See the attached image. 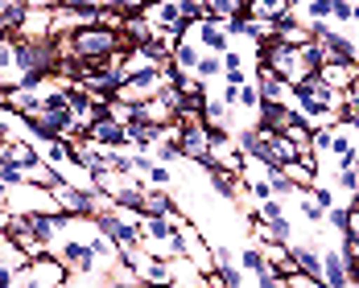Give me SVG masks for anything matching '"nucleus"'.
<instances>
[{"label": "nucleus", "instance_id": "20", "mask_svg": "<svg viewBox=\"0 0 359 288\" xmlns=\"http://www.w3.org/2000/svg\"><path fill=\"white\" fill-rule=\"evenodd\" d=\"M25 4L21 0H0V34H17L21 29V21H25Z\"/></svg>", "mask_w": 359, "mask_h": 288}, {"label": "nucleus", "instance_id": "28", "mask_svg": "<svg viewBox=\"0 0 359 288\" xmlns=\"http://www.w3.org/2000/svg\"><path fill=\"white\" fill-rule=\"evenodd\" d=\"M0 185H4V189H17V185H25V169H21L17 161H4V165H0Z\"/></svg>", "mask_w": 359, "mask_h": 288}, {"label": "nucleus", "instance_id": "11", "mask_svg": "<svg viewBox=\"0 0 359 288\" xmlns=\"http://www.w3.org/2000/svg\"><path fill=\"white\" fill-rule=\"evenodd\" d=\"M178 210V202H174V194L170 189H153V185H144V198H141V218H165Z\"/></svg>", "mask_w": 359, "mask_h": 288}, {"label": "nucleus", "instance_id": "43", "mask_svg": "<svg viewBox=\"0 0 359 288\" xmlns=\"http://www.w3.org/2000/svg\"><path fill=\"white\" fill-rule=\"evenodd\" d=\"M351 206H359V194H355V202H351Z\"/></svg>", "mask_w": 359, "mask_h": 288}, {"label": "nucleus", "instance_id": "41", "mask_svg": "<svg viewBox=\"0 0 359 288\" xmlns=\"http://www.w3.org/2000/svg\"><path fill=\"white\" fill-rule=\"evenodd\" d=\"M330 4H351V0H330Z\"/></svg>", "mask_w": 359, "mask_h": 288}, {"label": "nucleus", "instance_id": "32", "mask_svg": "<svg viewBox=\"0 0 359 288\" xmlns=\"http://www.w3.org/2000/svg\"><path fill=\"white\" fill-rule=\"evenodd\" d=\"M67 87H71V82H67ZM67 87L54 91V95H46V99H41V111H67Z\"/></svg>", "mask_w": 359, "mask_h": 288}, {"label": "nucleus", "instance_id": "9", "mask_svg": "<svg viewBox=\"0 0 359 288\" xmlns=\"http://www.w3.org/2000/svg\"><path fill=\"white\" fill-rule=\"evenodd\" d=\"M198 58H203L198 41H194V37H182L178 50H174V58H170V71L178 74V78H194V66H198Z\"/></svg>", "mask_w": 359, "mask_h": 288}, {"label": "nucleus", "instance_id": "31", "mask_svg": "<svg viewBox=\"0 0 359 288\" xmlns=\"http://www.w3.org/2000/svg\"><path fill=\"white\" fill-rule=\"evenodd\" d=\"M95 25L120 34V29H124V13H120V8H100V13H95Z\"/></svg>", "mask_w": 359, "mask_h": 288}, {"label": "nucleus", "instance_id": "22", "mask_svg": "<svg viewBox=\"0 0 359 288\" xmlns=\"http://www.w3.org/2000/svg\"><path fill=\"white\" fill-rule=\"evenodd\" d=\"M25 185H34V189H54V185H58V173H54L46 161H34V165L25 169Z\"/></svg>", "mask_w": 359, "mask_h": 288}, {"label": "nucleus", "instance_id": "14", "mask_svg": "<svg viewBox=\"0 0 359 288\" xmlns=\"http://www.w3.org/2000/svg\"><path fill=\"white\" fill-rule=\"evenodd\" d=\"M87 141H95L100 148H120L124 144V128L116 120H108V115H95L91 128H87Z\"/></svg>", "mask_w": 359, "mask_h": 288}, {"label": "nucleus", "instance_id": "17", "mask_svg": "<svg viewBox=\"0 0 359 288\" xmlns=\"http://www.w3.org/2000/svg\"><path fill=\"white\" fill-rule=\"evenodd\" d=\"M120 37H124V45L141 50V45H149V41H153V29H149V21H144L141 13H133V17H124V29H120Z\"/></svg>", "mask_w": 359, "mask_h": 288}, {"label": "nucleus", "instance_id": "30", "mask_svg": "<svg viewBox=\"0 0 359 288\" xmlns=\"http://www.w3.org/2000/svg\"><path fill=\"white\" fill-rule=\"evenodd\" d=\"M256 215H260V222H277V218H285V202L281 198H269V202H256Z\"/></svg>", "mask_w": 359, "mask_h": 288}, {"label": "nucleus", "instance_id": "25", "mask_svg": "<svg viewBox=\"0 0 359 288\" xmlns=\"http://www.w3.org/2000/svg\"><path fill=\"white\" fill-rule=\"evenodd\" d=\"M297 17H306V25H330V0H306Z\"/></svg>", "mask_w": 359, "mask_h": 288}, {"label": "nucleus", "instance_id": "27", "mask_svg": "<svg viewBox=\"0 0 359 288\" xmlns=\"http://www.w3.org/2000/svg\"><path fill=\"white\" fill-rule=\"evenodd\" d=\"M149 152H153V161H157V165H178V161H182L178 141H161V144H153Z\"/></svg>", "mask_w": 359, "mask_h": 288}, {"label": "nucleus", "instance_id": "18", "mask_svg": "<svg viewBox=\"0 0 359 288\" xmlns=\"http://www.w3.org/2000/svg\"><path fill=\"white\" fill-rule=\"evenodd\" d=\"M260 91H256V82H244L240 91H236V111H244V128L256 124V111H260Z\"/></svg>", "mask_w": 359, "mask_h": 288}, {"label": "nucleus", "instance_id": "38", "mask_svg": "<svg viewBox=\"0 0 359 288\" xmlns=\"http://www.w3.org/2000/svg\"><path fill=\"white\" fill-rule=\"evenodd\" d=\"M95 4H100V8H120L124 0H95Z\"/></svg>", "mask_w": 359, "mask_h": 288}, {"label": "nucleus", "instance_id": "16", "mask_svg": "<svg viewBox=\"0 0 359 288\" xmlns=\"http://www.w3.org/2000/svg\"><path fill=\"white\" fill-rule=\"evenodd\" d=\"M236 259H240V272H244V276H252V280H260V276H277V272L269 268L264 252H260V247H252V243H248L240 255H236Z\"/></svg>", "mask_w": 359, "mask_h": 288}, {"label": "nucleus", "instance_id": "12", "mask_svg": "<svg viewBox=\"0 0 359 288\" xmlns=\"http://www.w3.org/2000/svg\"><path fill=\"white\" fill-rule=\"evenodd\" d=\"M54 13V8H50ZM50 13L46 8H29L25 13V21H21V29H17V41H50Z\"/></svg>", "mask_w": 359, "mask_h": 288}, {"label": "nucleus", "instance_id": "8", "mask_svg": "<svg viewBox=\"0 0 359 288\" xmlns=\"http://www.w3.org/2000/svg\"><path fill=\"white\" fill-rule=\"evenodd\" d=\"M318 280H323L326 288H351L347 264H343V252H339V247H323V272H318Z\"/></svg>", "mask_w": 359, "mask_h": 288}, {"label": "nucleus", "instance_id": "39", "mask_svg": "<svg viewBox=\"0 0 359 288\" xmlns=\"http://www.w3.org/2000/svg\"><path fill=\"white\" fill-rule=\"evenodd\" d=\"M351 41H355V54H359V25H355V34H351Z\"/></svg>", "mask_w": 359, "mask_h": 288}, {"label": "nucleus", "instance_id": "1", "mask_svg": "<svg viewBox=\"0 0 359 288\" xmlns=\"http://www.w3.org/2000/svg\"><path fill=\"white\" fill-rule=\"evenodd\" d=\"M54 255L62 259V268H67L71 276H100L95 255H91V247H87V239L62 235V239H58V247H54Z\"/></svg>", "mask_w": 359, "mask_h": 288}, {"label": "nucleus", "instance_id": "7", "mask_svg": "<svg viewBox=\"0 0 359 288\" xmlns=\"http://www.w3.org/2000/svg\"><path fill=\"white\" fill-rule=\"evenodd\" d=\"M289 259H293V268L306 272V276H318V272H323V247L310 243V239H293V243H289Z\"/></svg>", "mask_w": 359, "mask_h": 288}, {"label": "nucleus", "instance_id": "29", "mask_svg": "<svg viewBox=\"0 0 359 288\" xmlns=\"http://www.w3.org/2000/svg\"><path fill=\"white\" fill-rule=\"evenodd\" d=\"M144 185H153V189H170V185H174V169H170V165H153V169L144 173Z\"/></svg>", "mask_w": 359, "mask_h": 288}, {"label": "nucleus", "instance_id": "2", "mask_svg": "<svg viewBox=\"0 0 359 288\" xmlns=\"http://www.w3.org/2000/svg\"><path fill=\"white\" fill-rule=\"evenodd\" d=\"M25 276H29L34 288H67V280H71V272L62 268L58 255H37V259H29L25 264Z\"/></svg>", "mask_w": 359, "mask_h": 288}, {"label": "nucleus", "instance_id": "44", "mask_svg": "<svg viewBox=\"0 0 359 288\" xmlns=\"http://www.w3.org/2000/svg\"><path fill=\"white\" fill-rule=\"evenodd\" d=\"M58 4H71V0H58Z\"/></svg>", "mask_w": 359, "mask_h": 288}, {"label": "nucleus", "instance_id": "10", "mask_svg": "<svg viewBox=\"0 0 359 288\" xmlns=\"http://www.w3.org/2000/svg\"><path fill=\"white\" fill-rule=\"evenodd\" d=\"M207 178H211V189H215L219 202H231L236 206V198L244 194V178L231 173V169H207Z\"/></svg>", "mask_w": 359, "mask_h": 288}, {"label": "nucleus", "instance_id": "3", "mask_svg": "<svg viewBox=\"0 0 359 288\" xmlns=\"http://www.w3.org/2000/svg\"><path fill=\"white\" fill-rule=\"evenodd\" d=\"M178 148H182V161L207 165V152H211V128H207V124H186V128H178Z\"/></svg>", "mask_w": 359, "mask_h": 288}, {"label": "nucleus", "instance_id": "36", "mask_svg": "<svg viewBox=\"0 0 359 288\" xmlns=\"http://www.w3.org/2000/svg\"><path fill=\"white\" fill-rule=\"evenodd\" d=\"M21 4H25V8H46V13L58 8V0H21Z\"/></svg>", "mask_w": 359, "mask_h": 288}, {"label": "nucleus", "instance_id": "19", "mask_svg": "<svg viewBox=\"0 0 359 288\" xmlns=\"http://www.w3.org/2000/svg\"><path fill=\"white\" fill-rule=\"evenodd\" d=\"M25 264H29V255L17 247L13 235H4V239H0V268H4V272H21Z\"/></svg>", "mask_w": 359, "mask_h": 288}, {"label": "nucleus", "instance_id": "15", "mask_svg": "<svg viewBox=\"0 0 359 288\" xmlns=\"http://www.w3.org/2000/svg\"><path fill=\"white\" fill-rule=\"evenodd\" d=\"M4 108L13 111V115H21V120H34L37 111H41V99H37L34 91H25V87H8L4 91Z\"/></svg>", "mask_w": 359, "mask_h": 288}, {"label": "nucleus", "instance_id": "35", "mask_svg": "<svg viewBox=\"0 0 359 288\" xmlns=\"http://www.w3.org/2000/svg\"><path fill=\"white\" fill-rule=\"evenodd\" d=\"M256 288H285V280H281V276H260Z\"/></svg>", "mask_w": 359, "mask_h": 288}, {"label": "nucleus", "instance_id": "37", "mask_svg": "<svg viewBox=\"0 0 359 288\" xmlns=\"http://www.w3.org/2000/svg\"><path fill=\"white\" fill-rule=\"evenodd\" d=\"M0 288H13V272H4V268H0Z\"/></svg>", "mask_w": 359, "mask_h": 288}, {"label": "nucleus", "instance_id": "6", "mask_svg": "<svg viewBox=\"0 0 359 288\" xmlns=\"http://www.w3.org/2000/svg\"><path fill=\"white\" fill-rule=\"evenodd\" d=\"M293 120H297V111L281 108V103H260V111H256V128L269 132V136H281Z\"/></svg>", "mask_w": 359, "mask_h": 288}, {"label": "nucleus", "instance_id": "42", "mask_svg": "<svg viewBox=\"0 0 359 288\" xmlns=\"http://www.w3.org/2000/svg\"><path fill=\"white\" fill-rule=\"evenodd\" d=\"M0 108H4V87H0Z\"/></svg>", "mask_w": 359, "mask_h": 288}, {"label": "nucleus", "instance_id": "21", "mask_svg": "<svg viewBox=\"0 0 359 288\" xmlns=\"http://www.w3.org/2000/svg\"><path fill=\"white\" fill-rule=\"evenodd\" d=\"M194 78H198V82H207V87L223 82V58H219V54H203V58H198V66H194Z\"/></svg>", "mask_w": 359, "mask_h": 288}, {"label": "nucleus", "instance_id": "4", "mask_svg": "<svg viewBox=\"0 0 359 288\" xmlns=\"http://www.w3.org/2000/svg\"><path fill=\"white\" fill-rule=\"evenodd\" d=\"M186 37H194L203 54H227V50H231V37L223 29V21H215V17H211V21H194Z\"/></svg>", "mask_w": 359, "mask_h": 288}, {"label": "nucleus", "instance_id": "24", "mask_svg": "<svg viewBox=\"0 0 359 288\" xmlns=\"http://www.w3.org/2000/svg\"><path fill=\"white\" fill-rule=\"evenodd\" d=\"M207 4H211V17L215 21H236V17L248 13V0H207Z\"/></svg>", "mask_w": 359, "mask_h": 288}, {"label": "nucleus", "instance_id": "34", "mask_svg": "<svg viewBox=\"0 0 359 288\" xmlns=\"http://www.w3.org/2000/svg\"><path fill=\"white\" fill-rule=\"evenodd\" d=\"M108 280V288H144L137 276H104Z\"/></svg>", "mask_w": 359, "mask_h": 288}, {"label": "nucleus", "instance_id": "40", "mask_svg": "<svg viewBox=\"0 0 359 288\" xmlns=\"http://www.w3.org/2000/svg\"><path fill=\"white\" fill-rule=\"evenodd\" d=\"M351 169H355V173H359V152H355V165H351Z\"/></svg>", "mask_w": 359, "mask_h": 288}, {"label": "nucleus", "instance_id": "33", "mask_svg": "<svg viewBox=\"0 0 359 288\" xmlns=\"http://www.w3.org/2000/svg\"><path fill=\"white\" fill-rule=\"evenodd\" d=\"M343 239L359 243V206H351V210H347V226H343Z\"/></svg>", "mask_w": 359, "mask_h": 288}, {"label": "nucleus", "instance_id": "26", "mask_svg": "<svg viewBox=\"0 0 359 288\" xmlns=\"http://www.w3.org/2000/svg\"><path fill=\"white\" fill-rule=\"evenodd\" d=\"M339 252H343V264H347V280H351V288H359V243L343 239Z\"/></svg>", "mask_w": 359, "mask_h": 288}, {"label": "nucleus", "instance_id": "23", "mask_svg": "<svg viewBox=\"0 0 359 288\" xmlns=\"http://www.w3.org/2000/svg\"><path fill=\"white\" fill-rule=\"evenodd\" d=\"M293 202H297V215L306 218L310 226H318V231H323V222H326V210L318 206V202H314V198H310V189H306V194H297Z\"/></svg>", "mask_w": 359, "mask_h": 288}, {"label": "nucleus", "instance_id": "5", "mask_svg": "<svg viewBox=\"0 0 359 288\" xmlns=\"http://www.w3.org/2000/svg\"><path fill=\"white\" fill-rule=\"evenodd\" d=\"M182 222H186V218H182V210H174V215H165V218H141L144 243H153V247H165V243L178 235Z\"/></svg>", "mask_w": 359, "mask_h": 288}, {"label": "nucleus", "instance_id": "13", "mask_svg": "<svg viewBox=\"0 0 359 288\" xmlns=\"http://www.w3.org/2000/svg\"><path fill=\"white\" fill-rule=\"evenodd\" d=\"M314 78L326 82V87H334V91H347V87L359 78V62H326Z\"/></svg>", "mask_w": 359, "mask_h": 288}]
</instances>
